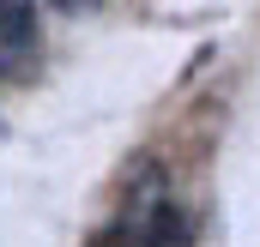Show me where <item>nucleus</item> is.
Returning <instances> with one entry per match:
<instances>
[{"instance_id": "nucleus-1", "label": "nucleus", "mask_w": 260, "mask_h": 247, "mask_svg": "<svg viewBox=\"0 0 260 247\" xmlns=\"http://www.w3.org/2000/svg\"><path fill=\"white\" fill-rule=\"evenodd\" d=\"M30 55H37V6L0 0V72H18Z\"/></svg>"}, {"instance_id": "nucleus-2", "label": "nucleus", "mask_w": 260, "mask_h": 247, "mask_svg": "<svg viewBox=\"0 0 260 247\" xmlns=\"http://www.w3.org/2000/svg\"><path fill=\"white\" fill-rule=\"evenodd\" d=\"M55 12H91V6H103V0H49Z\"/></svg>"}]
</instances>
